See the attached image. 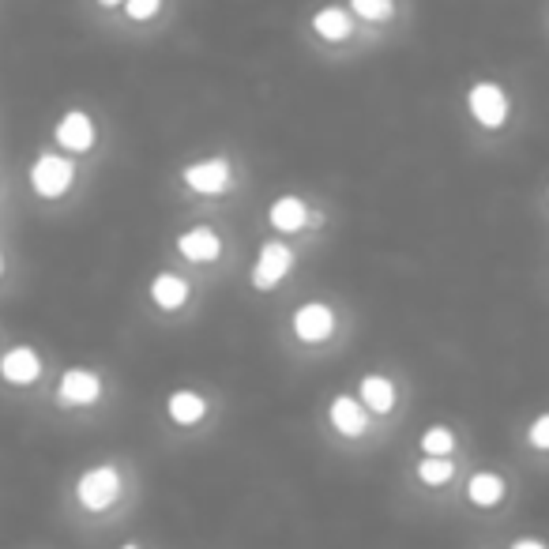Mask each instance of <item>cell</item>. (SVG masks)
<instances>
[{
	"label": "cell",
	"mask_w": 549,
	"mask_h": 549,
	"mask_svg": "<svg viewBox=\"0 0 549 549\" xmlns=\"http://www.w3.org/2000/svg\"><path fill=\"white\" fill-rule=\"evenodd\" d=\"M185 185L200 196H222V192L234 189V166L226 158H204V162H192L185 166Z\"/></svg>",
	"instance_id": "obj_4"
},
{
	"label": "cell",
	"mask_w": 549,
	"mask_h": 549,
	"mask_svg": "<svg viewBox=\"0 0 549 549\" xmlns=\"http://www.w3.org/2000/svg\"><path fill=\"white\" fill-rule=\"evenodd\" d=\"M53 136H57V143H61L68 155H87L98 140V128L83 110H68L61 121H57Z\"/></svg>",
	"instance_id": "obj_7"
},
{
	"label": "cell",
	"mask_w": 549,
	"mask_h": 549,
	"mask_svg": "<svg viewBox=\"0 0 549 549\" xmlns=\"http://www.w3.org/2000/svg\"><path fill=\"white\" fill-rule=\"evenodd\" d=\"M290 328H294V335H298L301 343H324V339H331V331H335V313H331V305H324V301H309V305H301L298 313H294V320H290Z\"/></svg>",
	"instance_id": "obj_8"
},
{
	"label": "cell",
	"mask_w": 549,
	"mask_h": 549,
	"mask_svg": "<svg viewBox=\"0 0 549 549\" xmlns=\"http://www.w3.org/2000/svg\"><path fill=\"white\" fill-rule=\"evenodd\" d=\"M27 177H31L34 196H42V200H61L64 192L72 189V181H76V166H72V158L57 155V151H46V155L34 158V166Z\"/></svg>",
	"instance_id": "obj_2"
},
{
	"label": "cell",
	"mask_w": 549,
	"mask_h": 549,
	"mask_svg": "<svg viewBox=\"0 0 549 549\" xmlns=\"http://www.w3.org/2000/svg\"><path fill=\"white\" fill-rule=\"evenodd\" d=\"M350 12L369 23H384V19H392L395 0H350Z\"/></svg>",
	"instance_id": "obj_20"
},
{
	"label": "cell",
	"mask_w": 549,
	"mask_h": 549,
	"mask_svg": "<svg viewBox=\"0 0 549 549\" xmlns=\"http://www.w3.org/2000/svg\"><path fill=\"white\" fill-rule=\"evenodd\" d=\"M177 252L192 264H215L222 256V237L211 226H192L177 237Z\"/></svg>",
	"instance_id": "obj_11"
},
{
	"label": "cell",
	"mask_w": 549,
	"mask_h": 549,
	"mask_svg": "<svg viewBox=\"0 0 549 549\" xmlns=\"http://www.w3.org/2000/svg\"><path fill=\"white\" fill-rule=\"evenodd\" d=\"M290 267H294V249L283 245V241H267L260 256H256V264H252V286L256 290H275L290 275Z\"/></svg>",
	"instance_id": "obj_6"
},
{
	"label": "cell",
	"mask_w": 549,
	"mask_h": 549,
	"mask_svg": "<svg viewBox=\"0 0 549 549\" xmlns=\"http://www.w3.org/2000/svg\"><path fill=\"white\" fill-rule=\"evenodd\" d=\"M358 399H361V407L369 410V418H373V414H392L395 384L388 377H380V373H365V377H361V388H358Z\"/></svg>",
	"instance_id": "obj_13"
},
{
	"label": "cell",
	"mask_w": 549,
	"mask_h": 549,
	"mask_svg": "<svg viewBox=\"0 0 549 549\" xmlns=\"http://www.w3.org/2000/svg\"><path fill=\"white\" fill-rule=\"evenodd\" d=\"M0 275H4V256H0Z\"/></svg>",
	"instance_id": "obj_26"
},
{
	"label": "cell",
	"mask_w": 549,
	"mask_h": 549,
	"mask_svg": "<svg viewBox=\"0 0 549 549\" xmlns=\"http://www.w3.org/2000/svg\"><path fill=\"white\" fill-rule=\"evenodd\" d=\"M151 301H155L158 309L173 313V309H181L189 301V283L181 275H173V271H162V275L151 279Z\"/></svg>",
	"instance_id": "obj_15"
},
{
	"label": "cell",
	"mask_w": 549,
	"mask_h": 549,
	"mask_svg": "<svg viewBox=\"0 0 549 549\" xmlns=\"http://www.w3.org/2000/svg\"><path fill=\"white\" fill-rule=\"evenodd\" d=\"M158 8H162V0H125V12L132 23H147V19H155Z\"/></svg>",
	"instance_id": "obj_21"
},
{
	"label": "cell",
	"mask_w": 549,
	"mask_h": 549,
	"mask_svg": "<svg viewBox=\"0 0 549 549\" xmlns=\"http://www.w3.org/2000/svg\"><path fill=\"white\" fill-rule=\"evenodd\" d=\"M467 110H471V117L482 128H504L512 102H508L501 83L478 79V83H471V91H467Z\"/></svg>",
	"instance_id": "obj_3"
},
{
	"label": "cell",
	"mask_w": 549,
	"mask_h": 549,
	"mask_svg": "<svg viewBox=\"0 0 549 549\" xmlns=\"http://www.w3.org/2000/svg\"><path fill=\"white\" fill-rule=\"evenodd\" d=\"M527 444L538 448V452H549V410L546 414H538L531 422V429H527Z\"/></svg>",
	"instance_id": "obj_22"
},
{
	"label": "cell",
	"mask_w": 549,
	"mask_h": 549,
	"mask_svg": "<svg viewBox=\"0 0 549 549\" xmlns=\"http://www.w3.org/2000/svg\"><path fill=\"white\" fill-rule=\"evenodd\" d=\"M0 377L16 388H27L34 380L42 377V358L34 346H12L4 358H0Z\"/></svg>",
	"instance_id": "obj_9"
},
{
	"label": "cell",
	"mask_w": 549,
	"mask_h": 549,
	"mask_svg": "<svg viewBox=\"0 0 549 549\" xmlns=\"http://www.w3.org/2000/svg\"><path fill=\"white\" fill-rule=\"evenodd\" d=\"M313 31L320 34L324 42H346V38L354 34V19H350V12L328 4V8H320L313 16Z\"/></svg>",
	"instance_id": "obj_17"
},
{
	"label": "cell",
	"mask_w": 549,
	"mask_h": 549,
	"mask_svg": "<svg viewBox=\"0 0 549 549\" xmlns=\"http://www.w3.org/2000/svg\"><path fill=\"white\" fill-rule=\"evenodd\" d=\"M117 549H140V546H136V542H125V546H117Z\"/></svg>",
	"instance_id": "obj_25"
},
{
	"label": "cell",
	"mask_w": 549,
	"mask_h": 549,
	"mask_svg": "<svg viewBox=\"0 0 549 549\" xmlns=\"http://www.w3.org/2000/svg\"><path fill=\"white\" fill-rule=\"evenodd\" d=\"M504 493H508V486H504L501 474L493 471H478L471 474V482H467V501H471L474 508H497V504L504 501Z\"/></svg>",
	"instance_id": "obj_14"
},
{
	"label": "cell",
	"mask_w": 549,
	"mask_h": 549,
	"mask_svg": "<svg viewBox=\"0 0 549 549\" xmlns=\"http://www.w3.org/2000/svg\"><path fill=\"white\" fill-rule=\"evenodd\" d=\"M102 399V377L95 369H64L57 380V403L61 407H95Z\"/></svg>",
	"instance_id": "obj_5"
},
{
	"label": "cell",
	"mask_w": 549,
	"mask_h": 549,
	"mask_svg": "<svg viewBox=\"0 0 549 549\" xmlns=\"http://www.w3.org/2000/svg\"><path fill=\"white\" fill-rule=\"evenodd\" d=\"M512 549H549V546L542 542V538H516V542H512Z\"/></svg>",
	"instance_id": "obj_23"
},
{
	"label": "cell",
	"mask_w": 549,
	"mask_h": 549,
	"mask_svg": "<svg viewBox=\"0 0 549 549\" xmlns=\"http://www.w3.org/2000/svg\"><path fill=\"white\" fill-rule=\"evenodd\" d=\"M102 8H117V4H125V0H98Z\"/></svg>",
	"instance_id": "obj_24"
},
{
	"label": "cell",
	"mask_w": 549,
	"mask_h": 549,
	"mask_svg": "<svg viewBox=\"0 0 549 549\" xmlns=\"http://www.w3.org/2000/svg\"><path fill=\"white\" fill-rule=\"evenodd\" d=\"M418 448H422V455L448 459V455L455 452V433L448 429V425H429V429L422 433V440H418Z\"/></svg>",
	"instance_id": "obj_18"
},
{
	"label": "cell",
	"mask_w": 549,
	"mask_h": 549,
	"mask_svg": "<svg viewBox=\"0 0 549 549\" xmlns=\"http://www.w3.org/2000/svg\"><path fill=\"white\" fill-rule=\"evenodd\" d=\"M267 222L279 234H298V230L309 226V207H305L301 196H279L275 204L267 207Z\"/></svg>",
	"instance_id": "obj_12"
},
{
	"label": "cell",
	"mask_w": 549,
	"mask_h": 549,
	"mask_svg": "<svg viewBox=\"0 0 549 549\" xmlns=\"http://www.w3.org/2000/svg\"><path fill=\"white\" fill-rule=\"evenodd\" d=\"M166 414H170L173 425H196V422H204L207 399L200 392L181 388V392H173L170 399H166Z\"/></svg>",
	"instance_id": "obj_16"
},
{
	"label": "cell",
	"mask_w": 549,
	"mask_h": 549,
	"mask_svg": "<svg viewBox=\"0 0 549 549\" xmlns=\"http://www.w3.org/2000/svg\"><path fill=\"white\" fill-rule=\"evenodd\" d=\"M455 474V463L452 459H437V455H422V463H418V482L422 486H448Z\"/></svg>",
	"instance_id": "obj_19"
},
{
	"label": "cell",
	"mask_w": 549,
	"mask_h": 549,
	"mask_svg": "<svg viewBox=\"0 0 549 549\" xmlns=\"http://www.w3.org/2000/svg\"><path fill=\"white\" fill-rule=\"evenodd\" d=\"M328 418L339 437H361L369 429V410L361 407V399H354V395H335L328 407Z\"/></svg>",
	"instance_id": "obj_10"
},
{
	"label": "cell",
	"mask_w": 549,
	"mask_h": 549,
	"mask_svg": "<svg viewBox=\"0 0 549 549\" xmlns=\"http://www.w3.org/2000/svg\"><path fill=\"white\" fill-rule=\"evenodd\" d=\"M121 489H125V482H121V471L113 467V463H98V467H91V471H83L76 478V501L83 512H110L113 504L121 501Z\"/></svg>",
	"instance_id": "obj_1"
}]
</instances>
